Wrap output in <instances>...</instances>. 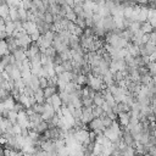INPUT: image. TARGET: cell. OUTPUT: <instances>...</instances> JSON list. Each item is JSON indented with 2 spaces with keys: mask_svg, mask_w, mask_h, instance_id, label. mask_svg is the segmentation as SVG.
<instances>
[{
  "mask_svg": "<svg viewBox=\"0 0 156 156\" xmlns=\"http://www.w3.org/2000/svg\"><path fill=\"white\" fill-rule=\"evenodd\" d=\"M7 118L10 119V122H11L12 124L17 123V119H18V112L15 111V110H10V111H9V116H7Z\"/></svg>",
  "mask_w": 156,
  "mask_h": 156,
  "instance_id": "3",
  "label": "cell"
},
{
  "mask_svg": "<svg viewBox=\"0 0 156 156\" xmlns=\"http://www.w3.org/2000/svg\"><path fill=\"white\" fill-rule=\"evenodd\" d=\"M9 10H10L9 5H7L6 2H2L1 6H0V17L6 18V17L9 16Z\"/></svg>",
  "mask_w": 156,
  "mask_h": 156,
  "instance_id": "2",
  "label": "cell"
},
{
  "mask_svg": "<svg viewBox=\"0 0 156 156\" xmlns=\"http://www.w3.org/2000/svg\"><path fill=\"white\" fill-rule=\"evenodd\" d=\"M17 10H18L20 20H21V21H26V20H27V13H28V11H27V10H26L23 6H20Z\"/></svg>",
  "mask_w": 156,
  "mask_h": 156,
  "instance_id": "4",
  "label": "cell"
},
{
  "mask_svg": "<svg viewBox=\"0 0 156 156\" xmlns=\"http://www.w3.org/2000/svg\"><path fill=\"white\" fill-rule=\"evenodd\" d=\"M9 17L15 22V21H18L20 20V15H18V10L16 6H11L10 10H9Z\"/></svg>",
  "mask_w": 156,
  "mask_h": 156,
  "instance_id": "1",
  "label": "cell"
}]
</instances>
